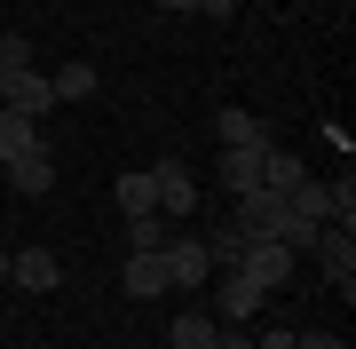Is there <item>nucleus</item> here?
Masks as SVG:
<instances>
[{"mask_svg": "<svg viewBox=\"0 0 356 349\" xmlns=\"http://www.w3.org/2000/svg\"><path fill=\"white\" fill-rule=\"evenodd\" d=\"M8 286H24V294H56V286H64V254H56V246H24V254H8Z\"/></svg>", "mask_w": 356, "mask_h": 349, "instance_id": "nucleus-4", "label": "nucleus"}, {"mask_svg": "<svg viewBox=\"0 0 356 349\" xmlns=\"http://www.w3.org/2000/svg\"><path fill=\"white\" fill-rule=\"evenodd\" d=\"M151 207H159L166 222H175V215H191V207H198V175H191V167H182V159H159V167H151Z\"/></svg>", "mask_w": 356, "mask_h": 349, "instance_id": "nucleus-2", "label": "nucleus"}, {"mask_svg": "<svg viewBox=\"0 0 356 349\" xmlns=\"http://www.w3.org/2000/svg\"><path fill=\"white\" fill-rule=\"evenodd\" d=\"M0 64H8V72H32V40L8 32V40H0Z\"/></svg>", "mask_w": 356, "mask_h": 349, "instance_id": "nucleus-21", "label": "nucleus"}, {"mask_svg": "<svg viewBox=\"0 0 356 349\" xmlns=\"http://www.w3.org/2000/svg\"><path fill=\"white\" fill-rule=\"evenodd\" d=\"M214 349H254V334H238V325H222V334H214Z\"/></svg>", "mask_w": 356, "mask_h": 349, "instance_id": "nucleus-24", "label": "nucleus"}, {"mask_svg": "<svg viewBox=\"0 0 356 349\" xmlns=\"http://www.w3.org/2000/svg\"><path fill=\"white\" fill-rule=\"evenodd\" d=\"M8 79H16V72H8V64H0V104H8Z\"/></svg>", "mask_w": 356, "mask_h": 349, "instance_id": "nucleus-27", "label": "nucleus"}, {"mask_svg": "<svg viewBox=\"0 0 356 349\" xmlns=\"http://www.w3.org/2000/svg\"><path fill=\"white\" fill-rule=\"evenodd\" d=\"M151 8H166V16H191V8H198V0H151Z\"/></svg>", "mask_w": 356, "mask_h": 349, "instance_id": "nucleus-26", "label": "nucleus"}, {"mask_svg": "<svg viewBox=\"0 0 356 349\" xmlns=\"http://www.w3.org/2000/svg\"><path fill=\"white\" fill-rule=\"evenodd\" d=\"M119 286H127V302H166V294H175L159 254H127V278H119Z\"/></svg>", "mask_w": 356, "mask_h": 349, "instance_id": "nucleus-10", "label": "nucleus"}, {"mask_svg": "<svg viewBox=\"0 0 356 349\" xmlns=\"http://www.w3.org/2000/svg\"><path fill=\"white\" fill-rule=\"evenodd\" d=\"M309 254H317V270H325L332 286H348V278H356V222H325Z\"/></svg>", "mask_w": 356, "mask_h": 349, "instance_id": "nucleus-5", "label": "nucleus"}, {"mask_svg": "<svg viewBox=\"0 0 356 349\" xmlns=\"http://www.w3.org/2000/svg\"><path fill=\"white\" fill-rule=\"evenodd\" d=\"M261 302H269V294H261L245 270H222V278H214V310H222V325H245Z\"/></svg>", "mask_w": 356, "mask_h": 349, "instance_id": "nucleus-6", "label": "nucleus"}, {"mask_svg": "<svg viewBox=\"0 0 356 349\" xmlns=\"http://www.w3.org/2000/svg\"><path fill=\"white\" fill-rule=\"evenodd\" d=\"M341 8H356V0H341Z\"/></svg>", "mask_w": 356, "mask_h": 349, "instance_id": "nucleus-29", "label": "nucleus"}, {"mask_svg": "<svg viewBox=\"0 0 356 349\" xmlns=\"http://www.w3.org/2000/svg\"><path fill=\"white\" fill-rule=\"evenodd\" d=\"M238 270L254 278L261 294H285V286H293V254H285L277 238H245V254H238Z\"/></svg>", "mask_w": 356, "mask_h": 349, "instance_id": "nucleus-3", "label": "nucleus"}, {"mask_svg": "<svg viewBox=\"0 0 356 349\" xmlns=\"http://www.w3.org/2000/svg\"><path fill=\"white\" fill-rule=\"evenodd\" d=\"M119 215H159L151 207V167H143V175H119Z\"/></svg>", "mask_w": 356, "mask_h": 349, "instance_id": "nucleus-18", "label": "nucleus"}, {"mask_svg": "<svg viewBox=\"0 0 356 349\" xmlns=\"http://www.w3.org/2000/svg\"><path fill=\"white\" fill-rule=\"evenodd\" d=\"M261 159H269V151H222V159H214V183H222L229 199L261 191Z\"/></svg>", "mask_w": 356, "mask_h": 349, "instance_id": "nucleus-9", "label": "nucleus"}, {"mask_svg": "<svg viewBox=\"0 0 356 349\" xmlns=\"http://www.w3.org/2000/svg\"><path fill=\"white\" fill-rule=\"evenodd\" d=\"M238 254H245V231H238V222H214V238H206V262H214V270H238Z\"/></svg>", "mask_w": 356, "mask_h": 349, "instance_id": "nucleus-16", "label": "nucleus"}, {"mask_svg": "<svg viewBox=\"0 0 356 349\" xmlns=\"http://www.w3.org/2000/svg\"><path fill=\"white\" fill-rule=\"evenodd\" d=\"M214 334H222V325L206 318V310H182L175 325H166V341H175V349H214Z\"/></svg>", "mask_w": 356, "mask_h": 349, "instance_id": "nucleus-14", "label": "nucleus"}, {"mask_svg": "<svg viewBox=\"0 0 356 349\" xmlns=\"http://www.w3.org/2000/svg\"><path fill=\"white\" fill-rule=\"evenodd\" d=\"M301 183H309V167H301V159H293V151H277V143H269V159H261V191H301Z\"/></svg>", "mask_w": 356, "mask_h": 349, "instance_id": "nucleus-13", "label": "nucleus"}, {"mask_svg": "<svg viewBox=\"0 0 356 349\" xmlns=\"http://www.w3.org/2000/svg\"><path fill=\"white\" fill-rule=\"evenodd\" d=\"M24 151H48V143H40V119H24V111L0 104V167H8V159H24Z\"/></svg>", "mask_w": 356, "mask_h": 349, "instance_id": "nucleus-11", "label": "nucleus"}, {"mask_svg": "<svg viewBox=\"0 0 356 349\" xmlns=\"http://www.w3.org/2000/svg\"><path fill=\"white\" fill-rule=\"evenodd\" d=\"M8 191H16V199H48V191H56V151L8 159Z\"/></svg>", "mask_w": 356, "mask_h": 349, "instance_id": "nucleus-8", "label": "nucleus"}, {"mask_svg": "<svg viewBox=\"0 0 356 349\" xmlns=\"http://www.w3.org/2000/svg\"><path fill=\"white\" fill-rule=\"evenodd\" d=\"M8 111H24V119L56 111V88H48V72H16V79H8Z\"/></svg>", "mask_w": 356, "mask_h": 349, "instance_id": "nucleus-12", "label": "nucleus"}, {"mask_svg": "<svg viewBox=\"0 0 356 349\" xmlns=\"http://www.w3.org/2000/svg\"><path fill=\"white\" fill-rule=\"evenodd\" d=\"M293 349H348L341 334H293Z\"/></svg>", "mask_w": 356, "mask_h": 349, "instance_id": "nucleus-23", "label": "nucleus"}, {"mask_svg": "<svg viewBox=\"0 0 356 349\" xmlns=\"http://www.w3.org/2000/svg\"><path fill=\"white\" fill-rule=\"evenodd\" d=\"M254 349H293V325H269V334H261Z\"/></svg>", "mask_w": 356, "mask_h": 349, "instance_id": "nucleus-25", "label": "nucleus"}, {"mask_svg": "<svg viewBox=\"0 0 356 349\" xmlns=\"http://www.w3.org/2000/svg\"><path fill=\"white\" fill-rule=\"evenodd\" d=\"M325 191H332V222H356V175H332Z\"/></svg>", "mask_w": 356, "mask_h": 349, "instance_id": "nucleus-20", "label": "nucleus"}, {"mask_svg": "<svg viewBox=\"0 0 356 349\" xmlns=\"http://www.w3.org/2000/svg\"><path fill=\"white\" fill-rule=\"evenodd\" d=\"M159 262H166V286H175V294H198V286L214 278V262H206V238H175V231H166Z\"/></svg>", "mask_w": 356, "mask_h": 349, "instance_id": "nucleus-1", "label": "nucleus"}, {"mask_svg": "<svg viewBox=\"0 0 356 349\" xmlns=\"http://www.w3.org/2000/svg\"><path fill=\"white\" fill-rule=\"evenodd\" d=\"M166 246V215H127V254H159Z\"/></svg>", "mask_w": 356, "mask_h": 349, "instance_id": "nucleus-17", "label": "nucleus"}, {"mask_svg": "<svg viewBox=\"0 0 356 349\" xmlns=\"http://www.w3.org/2000/svg\"><path fill=\"white\" fill-rule=\"evenodd\" d=\"M0 286H8V254H0Z\"/></svg>", "mask_w": 356, "mask_h": 349, "instance_id": "nucleus-28", "label": "nucleus"}, {"mask_svg": "<svg viewBox=\"0 0 356 349\" xmlns=\"http://www.w3.org/2000/svg\"><path fill=\"white\" fill-rule=\"evenodd\" d=\"M48 88H56V104H79V95H95V64H88V56H79V64L48 72Z\"/></svg>", "mask_w": 356, "mask_h": 349, "instance_id": "nucleus-15", "label": "nucleus"}, {"mask_svg": "<svg viewBox=\"0 0 356 349\" xmlns=\"http://www.w3.org/2000/svg\"><path fill=\"white\" fill-rule=\"evenodd\" d=\"M285 199H293V207H301L309 222H332V191H325V183H317V175H309V183H301V191H285Z\"/></svg>", "mask_w": 356, "mask_h": 349, "instance_id": "nucleus-19", "label": "nucleus"}, {"mask_svg": "<svg viewBox=\"0 0 356 349\" xmlns=\"http://www.w3.org/2000/svg\"><path fill=\"white\" fill-rule=\"evenodd\" d=\"M214 127H222V151H269V143H277V135L261 127V111H238V104L214 111Z\"/></svg>", "mask_w": 356, "mask_h": 349, "instance_id": "nucleus-7", "label": "nucleus"}, {"mask_svg": "<svg viewBox=\"0 0 356 349\" xmlns=\"http://www.w3.org/2000/svg\"><path fill=\"white\" fill-rule=\"evenodd\" d=\"M191 16H214V24H229V16H238V0H198Z\"/></svg>", "mask_w": 356, "mask_h": 349, "instance_id": "nucleus-22", "label": "nucleus"}]
</instances>
